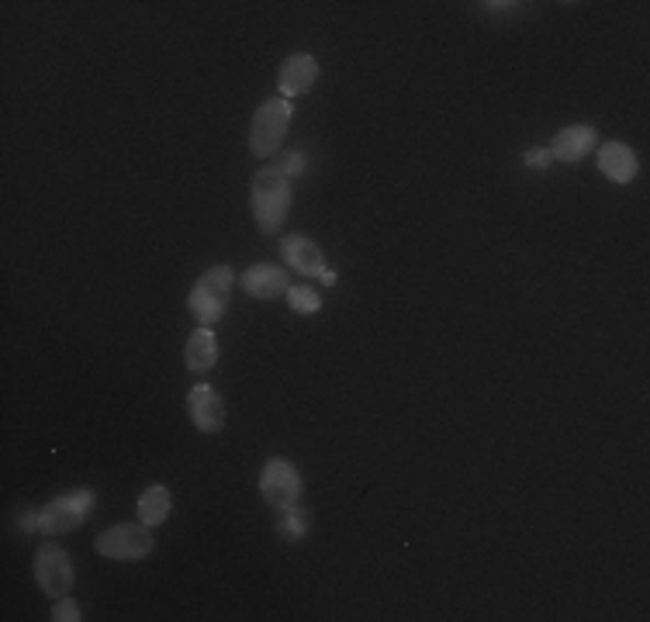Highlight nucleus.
Returning <instances> with one entry per match:
<instances>
[{
    "label": "nucleus",
    "instance_id": "nucleus-1",
    "mask_svg": "<svg viewBox=\"0 0 650 622\" xmlns=\"http://www.w3.org/2000/svg\"><path fill=\"white\" fill-rule=\"evenodd\" d=\"M253 218L264 235H274L285 226V218L291 211V176L280 166H267L253 176Z\"/></svg>",
    "mask_w": 650,
    "mask_h": 622
},
{
    "label": "nucleus",
    "instance_id": "nucleus-2",
    "mask_svg": "<svg viewBox=\"0 0 650 622\" xmlns=\"http://www.w3.org/2000/svg\"><path fill=\"white\" fill-rule=\"evenodd\" d=\"M232 284H235V274H232V266H211V270H205L198 277V284L190 287V295H187V311L194 315V322L211 329L214 322H219L225 315V308H229V295H232Z\"/></svg>",
    "mask_w": 650,
    "mask_h": 622
},
{
    "label": "nucleus",
    "instance_id": "nucleus-3",
    "mask_svg": "<svg viewBox=\"0 0 650 622\" xmlns=\"http://www.w3.org/2000/svg\"><path fill=\"white\" fill-rule=\"evenodd\" d=\"M291 118H294V111H291V101L285 97H270L256 107L253 125H249V152L256 160H270V156L285 146Z\"/></svg>",
    "mask_w": 650,
    "mask_h": 622
},
{
    "label": "nucleus",
    "instance_id": "nucleus-4",
    "mask_svg": "<svg viewBox=\"0 0 650 622\" xmlns=\"http://www.w3.org/2000/svg\"><path fill=\"white\" fill-rule=\"evenodd\" d=\"M94 505H97L94 487H73V492H62L49 505L38 508V532H49V537L73 532L77 526H83L86 519H91Z\"/></svg>",
    "mask_w": 650,
    "mask_h": 622
},
{
    "label": "nucleus",
    "instance_id": "nucleus-5",
    "mask_svg": "<svg viewBox=\"0 0 650 622\" xmlns=\"http://www.w3.org/2000/svg\"><path fill=\"white\" fill-rule=\"evenodd\" d=\"M94 550L107 561H142L156 550V537L146 522H118L94 540Z\"/></svg>",
    "mask_w": 650,
    "mask_h": 622
},
{
    "label": "nucleus",
    "instance_id": "nucleus-6",
    "mask_svg": "<svg viewBox=\"0 0 650 622\" xmlns=\"http://www.w3.org/2000/svg\"><path fill=\"white\" fill-rule=\"evenodd\" d=\"M301 471L288 460V457H270L259 471V495L270 508H288L298 505L301 498Z\"/></svg>",
    "mask_w": 650,
    "mask_h": 622
},
{
    "label": "nucleus",
    "instance_id": "nucleus-7",
    "mask_svg": "<svg viewBox=\"0 0 650 622\" xmlns=\"http://www.w3.org/2000/svg\"><path fill=\"white\" fill-rule=\"evenodd\" d=\"M35 581L49 598H67L77 574H73V561L70 553L59 543H46L35 553Z\"/></svg>",
    "mask_w": 650,
    "mask_h": 622
},
{
    "label": "nucleus",
    "instance_id": "nucleus-8",
    "mask_svg": "<svg viewBox=\"0 0 650 622\" xmlns=\"http://www.w3.org/2000/svg\"><path fill=\"white\" fill-rule=\"evenodd\" d=\"M599 146V128L589 122H574L568 128H560L550 142V160L557 163H581L584 156Z\"/></svg>",
    "mask_w": 650,
    "mask_h": 622
},
{
    "label": "nucleus",
    "instance_id": "nucleus-9",
    "mask_svg": "<svg viewBox=\"0 0 650 622\" xmlns=\"http://www.w3.org/2000/svg\"><path fill=\"white\" fill-rule=\"evenodd\" d=\"M318 80V59L309 56V53H294L288 56L285 62H280V70H277V91L280 97H301V94H309L312 87Z\"/></svg>",
    "mask_w": 650,
    "mask_h": 622
},
{
    "label": "nucleus",
    "instance_id": "nucleus-10",
    "mask_svg": "<svg viewBox=\"0 0 650 622\" xmlns=\"http://www.w3.org/2000/svg\"><path fill=\"white\" fill-rule=\"evenodd\" d=\"M187 412H190L194 426H198V433L214 436L225 426V405H222L219 391H214L211 384H194L187 391Z\"/></svg>",
    "mask_w": 650,
    "mask_h": 622
},
{
    "label": "nucleus",
    "instance_id": "nucleus-11",
    "mask_svg": "<svg viewBox=\"0 0 650 622\" xmlns=\"http://www.w3.org/2000/svg\"><path fill=\"white\" fill-rule=\"evenodd\" d=\"M288 287H291V277L285 266H277V263H253L243 270V291L249 298L277 301L288 295Z\"/></svg>",
    "mask_w": 650,
    "mask_h": 622
},
{
    "label": "nucleus",
    "instance_id": "nucleus-12",
    "mask_svg": "<svg viewBox=\"0 0 650 622\" xmlns=\"http://www.w3.org/2000/svg\"><path fill=\"white\" fill-rule=\"evenodd\" d=\"M280 256H285L288 266H294L301 277H322L325 274V253L309 235H285L280 239Z\"/></svg>",
    "mask_w": 650,
    "mask_h": 622
},
{
    "label": "nucleus",
    "instance_id": "nucleus-13",
    "mask_svg": "<svg viewBox=\"0 0 650 622\" xmlns=\"http://www.w3.org/2000/svg\"><path fill=\"white\" fill-rule=\"evenodd\" d=\"M599 170L605 181H613V184H630L637 181V152L626 146V142H605L599 146Z\"/></svg>",
    "mask_w": 650,
    "mask_h": 622
},
{
    "label": "nucleus",
    "instance_id": "nucleus-14",
    "mask_svg": "<svg viewBox=\"0 0 650 622\" xmlns=\"http://www.w3.org/2000/svg\"><path fill=\"white\" fill-rule=\"evenodd\" d=\"M184 360H187V370L194 373H205L219 364V339H214V332L198 325L187 336V346H184Z\"/></svg>",
    "mask_w": 650,
    "mask_h": 622
},
{
    "label": "nucleus",
    "instance_id": "nucleus-15",
    "mask_svg": "<svg viewBox=\"0 0 650 622\" xmlns=\"http://www.w3.org/2000/svg\"><path fill=\"white\" fill-rule=\"evenodd\" d=\"M139 522H146L149 529H156L170 519V508H173V495H170V487L166 484H153V487H146V492L139 495Z\"/></svg>",
    "mask_w": 650,
    "mask_h": 622
},
{
    "label": "nucleus",
    "instance_id": "nucleus-16",
    "mask_svg": "<svg viewBox=\"0 0 650 622\" xmlns=\"http://www.w3.org/2000/svg\"><path fill=\"white\" fill-rule=\"evenodd\" d=\"M277 512V519H274V526H277V532L285 540H291V543H301L309 537V526H312V519H309V512L301 505H288V508H274Z\"/></svg>",
    "mask_w": 650,
    "mask_h": 622
},
{
    "label": "nucleus",
    "instance_id": "nucleus-17",
    "mask_svg": "<svg viewBox=\"0 0 650 622\" xmlns=\"http://www.w3.org/2000/svg\"><path fill=\"white\" fill-rule=\"evenodd\" d=\"M285 298L291 301V308L298 311V315H315V311H322V295L309 284H291Z\"/></svg>",
    "mask_w": 650,
    "mask_h": 622
},
{
    "label": "nucleus",
    "instance_id": "nucleus-18",
    "mask_svg": "<svg viewBox=\"0 0 650 622\" xmlns=\"http://www.w3.org/2000/svg\"><path fill=\"white\" fill-rule=\"evenodd\" d=\"M83 615H80V609H77V602L67 595V598H56V609H53V622H80Z\"/></svg>",
    "mask_w": 650,
    "mask_h": 622
},
{
    "label": "nucleus",
    "instance_id": "nucleus-19",
    "mask_svg": "<svg viewBox=\"0 0 650 622\" xmlns=\"http://www.w3.org/2000/svg\"><path fill=\"white\" fill-rule=\"evenodd\" d=\"M280 170H285L288 176H301V173H305V152H291Z\"/></svg>",
    "mask_w": 650,
    "mask_h": 622
},
{
    "label": "nucleus",
    "instance_id": "nucleus-20",
    "mask_svg": "<svg viewBox=\"0 0 650 622\" xmlns=\"http://www.w3.org/2000/svg\"><path fill=\"white\" fill-rule=\"evenodd\" d=\"M523 163L526 166H550L554 160H550V149H530L526 156H523Z\"/></svg>",
    "mask_w": 650,
    "mask_h": 622
},
{
    "label": "nucleus",
    "instance_id": "nucleus-21",
    "mask_svg": "<svg viewBox=\"0 0 650 622\" xmlns=\"http://www.w3.org/2000/svg\"><path fill=\"white\" fill-rule=\"evenodd\" d=\"M38 532V508H28L25 516H21V537H32Z\"/></svg>",
    "mask_w": 650,
    "mask_h": 622
}]
</instances>
